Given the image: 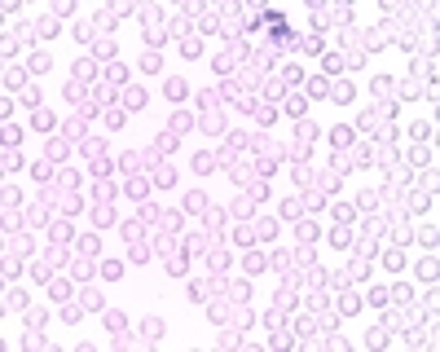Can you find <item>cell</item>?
I'll return each instance as SVG.
<instances>
[{
    "mask_svg": "<svg viewBox=\"0 0 440 352\" xmlns=\"http://www.w3.org/2000/svg\"><path fill=\"white\" fill-rule=\"evenodd\" d=\"M141 71H163V57H159V49H145V57H141Z\"/></svg>",
    "mask_w": 440,
    "mask_h": 352,
    "instance_id": "6da1fadb",
    "label": "cell"
},
{
    "mask_svg": "<svg viewBox=\"0 0 440 352\" xmlns=\"http://www.w3.org/2000/svg\"><path fill=\"white\" fill-rule=\"evenodd\" d=\"M304 106H308V101H304V97H295V93H291V97L282 101V110H286V115H304Z\"/></svg>",
    "mask_w": 440,
    "mask_h": 352,
    "instance_id": "7a4b0ae2",
    "label": "cell"
},
{
    "mask_svg": "<svg viewBox=\"0 0 440 352\" xmlns=\"http://www.w3.org/2000/svg\"><path fill=\"white\" fill-rule=\"evenodd\" d=\"M106 79H110V84H123V79H128V71H123L119 62H110V66H106Z\"/></svg>",
    "mask_w": 440,
    "mask_h": 352,
    "instance_id": "3957f363",
    "label": "cell"
},
{
    "mask_svg": "<svg viewBox=\"0 0 440 352\" xmlns=\"http://www.w3.org/2000/svg\"><path fill=\"white\" fill-rule=\"evenodd\" d=\"M123 101H128L132 110H141V106H145V93H141V88H128V93H123Z\"/></svg>",
    "mask_w": 440,
    "mask_h": 352,
    "instance_id": "277c9868",
    "label": "cell"
},
{
    "mask_svg": "<svg viewBox=\"0 0 440 352\" xmlns=\"http://www.w3.org/2000/svg\"><path fill=\"white\" fill-rule=\"evenodd\" d=\"M79 251H84V255H97V251H101V242L93 238V233H84V238H79Z\"/></svg>",
    "mask_w": 440,
    "mask_h": 352,
    "instance_id": "5b68a950",
    "label": "cell"
},
{
    "mask_svg": "<svg viewBox=\"0 0 440 352\" xmlns=\"http://www.w3.org/2000/svg\"><path fill=\"white\" fill-rule=\"evenodd\" d=\"M198 49H203L198 35H185V40H181V53H185V57H198Z\"/></svg>",
    "mask_w": 440,
    "mask_h": 352,
    "instance_id": "8992f818",
    "label": "cell"
},
{
    "mask_svg": "<svg viewBox=\"0 0 440 352\" xmlns=\"http://www.w3.org/2000/svg\"><path fill=\"white\" fill-rule=\"evenodd\" d=\"M299 211H304V203H295V198H286V203H282V216H286V220H295Z\"/></svg>",
    "mask_w": 440,
    "mask_h": 352,
    "instance_id": "52a82bcc",
    "label": "cell"
},
{
    "mask_svg": "<svg viewBox=\"0 0 440 352\" xmlns=\"http://www.w3.org/2000/svg\"><path fill=\"white\" fill-rule=\"evenodd\" d=\"M418 277H427V282H436V260H418Z\"/></svg>",
    "mask_w": 440,
    "mask_h": 352,
    "instance_id": "ba28073f",
    "label": "cell"
},
{
    "mask_svg": "<svg viewBox=\"0 0 440 352\" xmlns=\"http://www.w3.org/2000/svg\"><path fill=\"white\" fill-rule=\"evenodd\" d=\"M119 273H123L119 260H101V277H119Z\"/></svg>",
    "mask_w": 440,
    "mask_h": 352,
    "instance_id": "9c48e42d",
    "label": "cell"
},
{
    "mask_svg": "<svg viewBox=\"0 0 440 352\" xmlns=\"http://www.w3.org/2000/svg\"><path fill=\"white\" fill-rule=\"evenodd\" d=\"M93 71H97V66L88 62V57H79V62H75V79H88V75H93Z\"/></svg>",
    "mask_w": 440,
    "mask_h": 352,
    "instance_id": "30bf717a",
    "label": "cell"
},
{
    "mask_svg": "<svg viewBox=\"0 0 440 352\" xmlns=\"http://www.w3.org/2000/svg\"><path fill=\"white\" fill-rule=\"evenodd\" d=\"M330 141H335V145H352V128H335V132H330Z\"/></svg>",
    "mask_w": 440,
    "mask_h": 352,
    "instance_id": "8fae6325",
    "label": "cell"
},
{
    "mask_svg": "<svg viewBox=\"0 0 440 352\" xmlns=\"http://www.w3.org/2000/svg\"><path fill=\"white\" fill-rule=\"evenodd\" d=\"M106 330H110V335H119V330H123V313H106Z\"/></svg>",
    "mask_w": 440,
    "mask_h": 352,
    "instance_id": "7c38bea8",
    "label": "cell"
},
{
    "mask_svg": "<svg viewBox=\"0 0 440 352\" xmlns=\"http://www.w3.org/2000/svg\"><path fill=\"white\" fill-rule=\"evenodd\" d=\"M53 123H57V119L49 115V110H35V128H40V132H44V128H53Z\"/></svg>",
    "mask_w": 440,
    "mask_h": 352,
    "instance_id": "4fadbf2b",
    "label": "cell"
},
{
    "mask_svg": "<svg viewBox=\"0 0 440 352\" xmlns=\"http://www.w3.org/2000/svg\"><path fill=\"white\" fill-rule=\"evenodd\" d=\"M66 97H71V101H84V84H79V79H71V84H66Z\"/></svg>",
    "mask_w": 440,
    "mask_h": 352,
    "instance_id": "5bb4252c",
    "label": "cell"
},
{
    "mask_svg": "<svg viewBox=\"0 0 440 352\" xmlns=\"http://www.w3.org/2000/svg\"><path fill=\"white\" fill-rule=\"evenodd\" d=\"M27 326H31V330L44 326V308H27Z\"/></svg>",
    "mask_w": 440,
    "mask_h": 352,
    "instance_id": "9a60e30c",
    "label": "cell"
},
{
    "mask_svg": "<svg viewBox=\"0 0 440 352\" xmlns=\"http://www.w3.org/2000/svg\"><path fill=\"white\" fill-rule=\"evenodd\" d=\"M71 273H75V282H84V277L93 273V264H88V260H75V269H71Z\"/></svg>",
    "mask_w": 440,
    "mask_h": 352,
    "instance_id": "2e32d148",
    "label": "cell"
},
{
    "mask_svg": "<svg viewBox=\"0 0 440 352\" xmlns=\"http://www.w3.org/2000/svg\"><path fill=\"white\" fill-rule=\"evenodd\" d=\"M93 220H97V225H110V220H115V211H110V207H106V203H101V207H97V211H93Z\"/></svg>",
    "mask_w": 440,
    "mask_h": 352,
    "instance_id": "e0dca14e",
    "label": "cell"
},
{
    "mask_svg": "<svg viewBox=\"0 0 440 352\" xmlns=\"http://www.w3.org/2000/svg\"><path fill=\"white\" fill-rule=\"evenodd\" d=\"M167 97H185V79H167Z\"/></svg>",
    "mask_w": 440,
    "mask_h": 352,
    "instance_id": "ac0fdd59",
    "label": "cell"
},
{
    "mask_svg": "<svg viewBox=\"0 0 440 352\" xmlns=\"http://www.w3.org/2000/svg\"><path fill=\"white\" fill-rule=\"evenodd\" d=\"M308 93H313V97H326V79H321V75L308 79Z\"/></svg>",
    "mask_w": 440,
    "mask_h": 352,
    "instance_id": "d6986e66",
    "label": "cell"
},
{
    "mask_svg": "<svg viewBox=\"0 0 440 352\" xmlns=\"http://www.w3.org/2000/svg\"><path fill=\"white\" fill-rule=\"evenodd\" d=\"M194 167H198V172H211V167H216V159H211V154H198Z\"/></svg>",
    "mask_w": 440,
    "mask_h": 352,
    "instance_id": "ffe728a7",
    "label": "cell"
},
{
    "mask_svg": "<svg viewBox=\"0 0 440 352\" xmlns=\"http://www.w3.org/2000/svg\"><path fill=\"white\" fill-rule=\"evenodd\" d=\"M154 181H159V185H172L176 172H172V167H159V172H154Z\"/></svg>",
    "mask_w": 440,
    "mask_h": 352,
    "instance_id": "44dd1931",
    "label": "cell"
},
{
    "mask_svg": "<svg viewBox=\"0 0 440 352\" xmlns=\"http://www.w3.org/2000/svg\"><path fill=\"white\" fill-rule=\"evenodd\" d=\"M35 31H40V35H53L57 22H53V18H40V22H35Z\"/></svg>",
    "mask_w": 440,
    "mask_h": 352,
    "instance_id": "7402d4cb",
    "label": "cell"
},
{
    "mask_svg": "<svg viewBox=\"0 0 440 352\" xmlns=\"http://www.w3.org/2000/svg\"><path fill=\"white\" fill-rule=\"evenodd\" d=\"M75 40H93V22H75Z\"/></svg>",
    "mask_w": 440,
    "mask_h": 352,
    "instance_id": "603a6c76",
    "label": "cell"
},
{
    "mask_svg": "<svg viewBox=\"0 0 440 352\" xmlns=\"http://www.w3.org/2000/svg\"><path fill=\"white\" fill-rule=\"evenodd\" d=\"M93 49H97L101 57H110V53H115V40H93Z\"/></svg>",
    "mask_w": 440,
    "mask_h": 352,
    "instance_id": "cb8c5ba5",
    "label": "cell"
},
{
    "mask_svg": "<svg viewBox=\"0 0 440 352\" xmlns=\"http://www.w3.org/2000/svg\"><path fill=\"white\" fill-rule=\"evenodd\" d=\"M383 264H387V269H401V264H405V255H401V251H387Z\"/></svg>",
    "mask_w": 440,
    "mask_h": 352,
    "instance_id": "d4e9b609",
    "label": "cell"
},
{
    "mask_svg": "<svg viewBox=\"0 0 440 352\" xmlns=\"http://www.w3.org/2000/svg\"><path fill=\"white\" fill-rule=\"evenodd\" d=\"M335 220H339V225H348V220H352V207H348V203H339V207H335Z\"/></svg>",
    "mask_w": 440,
    "mask_h": 352,
    "instance_id": "484cf974",
    "label": "cell"
},
{
    "mask_svg": "<svg viewBox=\"0 0 440 352\" xmlns=\"http://www.w3.org/2000/svg\"><path fill=\"white\" fill-rule=\"evenodd\" d=\"M31 71H35V75H44V71H49V53H44V57H31Z\"/></svg>",
    "mask_w": 440,
    "mask_h": 352,
    "instance_id": "4316f807",
    "label": "cell"
},
{
    "mask_svg": "<svg viewBox=\"0 0 440 352\" xmlns=\"http://www.w3.org/2000/svg\"><path fill=\"white\" fill-rule=\"evenodd\" d=\"M31 172H35V181H49V176H53V167H49V163H35Z\"/></svg>",
    "mask_w": 440,
    "mask_h": 352,
    "instance_id": "83f0119b",
    "label": "cell"
},
{
    "mask_svg": "<svg viewBox=\"0 0 440 352\" xmlns=\"http://www.w3.org/2000/svg\"><path fill=\"white\" fill-rule=\"evenodd\" d=\"M357 308H361V299H357V295L348 291V295H343V313H357Z\"/></svg>",
    "mask_w": 440,
    "mask_h": 352,
    "instance_id": "f1b7e54d",
    "label": "cell"
},
{
    "mask_svg": "<svg viewBox=\"0 0 440 352\" xmlns=\"http://www.w3.org/2000/svg\"><path fill=\"white\" fill-rule=\"evenodd\" d=\"M49 291H53V299H66V295H71V286H66V282H53Z\"/></svg>",
    "mask_w": 440,
    "mask_h": 352,
    "instance_id": "f546056e",
    "label": "cell"
},
{
    "mask_svg": "<svg viewBox=\"0 0 440 352\" xmlns=\"http://www.w3.org/2000/svg\"><path fill=\"white\" fill-rule=\"evenodd\" d=\"M5 84H9V88H18V84H22V71H13V66H9V71H5Z\"/></svg>",
    "mask_w": 440,
    "mask_h": 352,
    "instance_id": "4dcf8cb0",
    "label": "cell"
}]
</instances>
